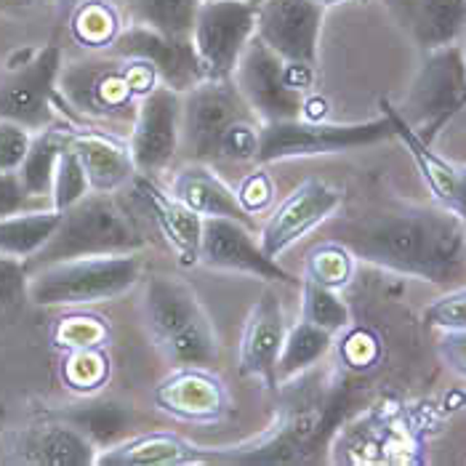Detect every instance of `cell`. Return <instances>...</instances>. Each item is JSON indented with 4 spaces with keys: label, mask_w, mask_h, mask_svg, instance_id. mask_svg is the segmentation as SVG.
I'll return each mask as SVG.
<instances>
[{
    "label": "cell",
    "mask_w": 466,
    "mask_h": 466,
    "mask_svg": "<svg viewBox=\"0 0 466 466\" xmlns=\"http://www.w3.org/2000/svg\"><path fill=\"white\" fill-rule=\"evenodd\" d=\"M72 86H75L70 88L75 102L96 112L126 107V102L137 96L128 65L126 67L123 65H83L72 75Z\"/></svg>",
    "instance_id": "cell-22"
},
{
    "label": "cell",
    "mask_w": 466,
    "mask_h": 466,
    "mask_svg": "<svg viewBox=\"0 0 466 466\" xmlns=\"http://www.w3.org/2000/svg\"><path fill=\"white\" fill-rule=\"evenodd\" d=\"M70 424L83 431L91 442H112L131 427V413L123 405H86L70 413Z\"/></svg>",
    "instance_id": "cell-29"
},
{
    "label": "cell",
    "mask_w": 466,
    "mask_h": 466,
    "mask_svg": "<svg viewBox=\"0 0 466 466\" xmlns=\"http://www.w3.org/2000/svg\"><path fill=\"white\" fill-rule=\"evenodd\" d=\"M355 258L431 286L466 283V221L445 206H405L339 221L333 238Z\"/></svg>",
    "instance_id": "cell-1"
},
{
    "label": "cell",
    "mask_w": 466,
    "mask_h": 466,
    "mask_svg": "<svg viewBox=\"0 0 466 466\" xmlns=\"http://www.w3.org/2000/svg\"><path fill=\"white\" fill-rule=\"evenodd\" d=\"M72 30L86 46H109L112 37L120 33V22L107 0H91L75 8Z\"/></svg>",
    "instance_id": "cell-31"
},
{
    "label": "cell",
    "mask_w": 466,
    "mask_h": 466,
    "mask_svg": "<svg viewBox=\"0 0 466 466\" xmlns=\"http://www.w3.org/2000/svg\"><path fill=\"white\" fill-rule=\"evenodd\" d=\"M142 235L134 224V216L102 195H86L67 211H62L59 227L51 240L33 256L35 267L83 258V256H109V253H134L142 248Z\"/></svg>",
    "instance_id": "cell-3"
},
{
    "label": "cell",
    "mask_w": 466,
    "mask_h": 466,
    "mask_svg": "<svg viewBox=\"0 0 466 466\" xmlns=\"http://www.w3.org/2000/svg\"><path fill=\"white\" fill-rule=\"evenodd\" d=\"M25 290H27V280H25V267L19 264V258L0 256V307L14 304Z\"/></svg>",
    "instance_id": "cell-37"
},
{
    "label": "cell",
    "mask_w": 466,
    "mask_h": 466,
    "mask_svg": "<svg viewBox=\"0 0 466 466\" xmlns=\"http://www.w3.org/2000/svg\"><path fill=\"white\" fill-rule=\"evenodd\" d=\"M437 352L453 373L466 379V330H445Z\"/></svg>",
    "instance_id": "cell-38"
},
{
    "label": "cell",
    "mask_w": 466,
    "mask_h": 466,
    "mask_svg": "<svg viewBox=\"0 0 466 466\" xmlns=\"http://www.w3.org/2000/svg\"><path fill=\"white\" fill-rule=\"evenodd\" d=\"M325 8L312 0H258L256 37L286 65L315 67Z\"/></svg>",
    "instance_id": "cell-9"
},
{
    "label": "cell",
    "mask_w": 466,
    "mask_h": 466,
    "mask_svg": "<svg viewBox=\"0 0 466 466\" xmlns=\"http://www.w3.org/2000/svg\"><path fill=\"white\" fill-rule=\"evenodd\" d=\"M62 70V51L46 46L5 83H0V120H14L25 128H40L51 120L54 86Z\"/></svg>",
    "instance_id": "cell-15"
},
{
    "label": "cell",
    "mask_w": 466,
    "mask_h": 466,
    "mask_svg": "<svg viewBox=\"0 0 466 466\" xmlns=\"http://www.w3.org/2000/svg\"><path fill=\"white\" fill-rule=\"evenodd\" d=\"M157 400L181 416H211L221 408V392L211 379H203L198 373H184L179 379L168 381Z\"/></svg>",
    "instance_id": "cell-27"
},
{
    "label": "cell",
    "mask_w": 466,
    "mask_h": 466,
    "mask_svg": "<svg viewBox=\"0 0 466 466\" xmlns=\"http://www.w3.org/2000/svg\"><path fill=\"white\" fill-rule=\"evenodd\" d=\"M67 139L70 137H65L62 131H43L40 137L30 142V149H27V155L16 171L30 198L51 195L56 163H59V155H62Z\"/></svg>",
    "instance_id": "cell-26"
},
{
    "label": "cell",
    "mask_w": 466,
    "mask_h": 466,
    "mask_svg": "<svg viewBox=\"0 0 466 466\" xmlns=\"http://www.w3.org/2000/svg\"><path fill=\"white\" fill-rule=\"evenodd\" d=\"M246 105L264 123L304 115V94L286 80V62L253 35L232 75Z\"/></svg>",
    "instance_id": "cell-10"
},
{
    "label": "cell",
    "mask_w": 466,
    "mask_h": 466,
    "mask_svg": "<svg viewBox=\"0 0 466 466\" xmlns=\"http://www.w3.org/2000/svg\"><path fill=\"white\" fill-rule=\"evenodd\" d=\"M258 0H203L192 25V46L206 77H232L256 35Z\"/></svg>",
    "instance_id": "cell-8"
},
{
    "label": "cell",
    "mask_w": 466,
    "mask_h": 466,
    "mask_svg": "<svg viewBox=\"0 0 466 466\" xmlns=\"http://www.w3.org/2000/svg\"><path fill=\"white\" fill-rule=\"evenodd\" d=\"M424 323L440 330H466V288H453L434 299L424 309Z\"/></svg>",
    "instance_id": "cell-34"
},
{
    "label": "cell",
    "mask_w": 466,
    "mask_h": 466,
    "mask_svg": "<svg viewBox=\"0 0 466 466\" xmlns=\"http://www.w3.org/2000/svg\"><path fill=\"white\" fill-rule=\"evenodd\" d=\"M181 147V94L168 86H155L139 102L131 137V157L137 171L160 174Z\"/></svg>",
    "instance_id": "cell-12"
},
{
    "label": "cell",
    "mask_w": 466,
    "mask_h": 466,
    "mask_svg": "<svg viewBox=\"0 0 466 466\" xmlns=\"http://www.w3.org/2000/svg\"><path fill=\"white\" fill-rule=\"evenodd\" d=\"M91 189L88 177L83 171L80 157L75 155V149L70 147V139L65 144L59 163H56V174H54V187H51V200L56 211H67L70 206H75L77 200L86 198V192Z\"/></svg>",
    "instance_id": "cell-33"
},
{
    "label": "cell",
    "mask_w": 466,
    "mask_h": 466,
    "mask_svg": "<svg viewBox=\"0 0 466 466\" xmlns=\"http://www.w3.org/2000/svg\"><path fill=\"white\" fill-rule=\"evenodd\" d=\"M14 461L40 466H86L94 464V442L75 427H35L16 437Z\"/></svg>",
    "instance_id": "cell-18"
},
{
    "label": "cell",
    "mask_w": 466,
    "mask_h": 466,
    "mask_svg": "<svg viewBox=\"0 0 466 466\" xmlns=\"http://www.w3.org/2000/svg\"><path fill=\"white\" fill-rule=\"evenodd\" d=\"M330 344H333V333H328L323 328L307 320L293 325L286 333V341L278 358V381H288V379L307 373L312 365H318L328 355Z\"/></svg>",
    "instance_id": "cell-24"
},
{
    "label": "cell",
    "mask_w": 466,
    "mask_h": 466,
    "mask_svg": "<svg viewBox=\"0 0 466 466\" xmlns=\"http://www.w3.org/2000/svg\"><path fill=\"white\" fill-rule=\"evenodd\" d=\"M198 261L214 269L256 275L264 280H278V283L293 280L283 267H278L275 258L261 251V243L253 240L246 224L224 216L203 218Z\"/></svg>",
    "instance_id": "cell-14"
},
{
    "label": "cell",
    "mask_w": 466,
    "mask_h": 466,
    "mask_svg": "<svg viewBox=\"0 0 466 466\" xmlns=\"http://www.w3.org/2000/svg\"><path fill=\"white\" fill-rule=\"evenodd\" d=\"M203 0H126L131 25L171 37H189Z\"/></svg>",
    "instance_id": "cell-25"
},
{
    "label": "cell",
    "mask_w": 466,
    "mask_h": 466,
    "mask_svg": "<svg viewBox=\"0 0 466 466\" xmlns=\"http://www.w3.org/2000/svg\"><path fill=\"white\" fill-rule=\"evenodd\" d=\"M466 107V51L451 43L424 51V62L416 72L400 115L405 123L431 144L445 123Z\"/></svg>",
    "instance_id": "cell-5"
},
{
    "label": "cell",
    "mask_w": 466,
    "mask_h": 466,
    "mask_svg": "<svg viewBox=\"0 0 466 466\" xmlns=\"http://www.w3.org/2000/svg\"><path fill=\"white\" fill-rule=\"evenodd\" d=\"M253 117L243 94L232 77H206L181 99V144L195 160H218V149L227 131Z\"/></svg>",
    "instance_id": "cell-7"
},
{
    "label": "cell",
    "mask_w": 466,
    "mask_h": 466,
    "mask_svg": "<svg viewBox=\"0 0 466 466\" xmlns=\"http://www.w3.org/2000/svg\"><path fill=\"white\" fill-rule=\"evenodd\" d=\"M70 147L83 163L91 189L96 192H112L123 187L137 171L131 149L105 134H75L70 137Z\"/></svg>",
    "instance_id": "cell-19"
},
{
    "label": "cell",
    "mask_w": 466,
    "mask_h": 466,
    "mask_svg": "<svg viewBox=\"0 0 466 466\" xmlns=\"http://www.w3.org/2000/svg\"><path fill=\"white\" fill-rule=\"evenodd\" d=\"M304 320L328 333H339L352 323V312L344 304V299L336 293V288L320 286L307 280L304 283Z\"/></svg>",
    "instance_id": "cell-30"
},
{
    "label": "cell",
    "mask_w": 466,
    "mask_h": 466,
    "mask_svg": "<svg viewBox=\"0 0 466 466\" xmlns=\"http://www.w3.org/2000/svg\"><path fill=\"white\" fill-rule=\"evenodd\" d=\"M139 192L147 200L149 211L157 216V224H160L163 235L168 238V243L179 251L181 261L192 264L198 258V248H200L203 218L192 208H187L179 198L163 195L155 184H149L147 179H139Z\"/></svg>",
    "instance_id": "cell-21"
},
{
    "label": "cell",
    "mask_w": 466,
    "mask_h": 466,
    "mask_svg": "<svg viewBox=\"0 0 466 466\" xmlns=\"http://www.w3.org/2000/svg\"><path fill=\"white\" fill-rule=\"evenodd\" d=\"M381 5L421 51L459 43L466 30V0H381Z\"/></svg>",
    "instance_id": "cell-17"
},
{
    "label": "cell",
    "mask_w": 466,
    "mask_h": 466,
    "mask_svg": "<svg viewBox=\"0 0 466 466\" xmlns=\"http://www.w3.org/2000/svg\"><path fill=\"white\" fill-rule=\"evenodd\" d=\"M33 0H0V8H22V5H30Z\"/></svg>",
    "instance_id": "cell-40"
},
{
    "label": "cell",
    "mask_w": 466,
    "mask_h": 466,
    "mask_svg": "<svg viewBox=\"0 0 466 466\" xmlns=\"http://www.w3.org/2000/svg\"><path fill=\"white\" fill-rule=\"evenodd\" d=\"M352 269H355V256L336 240H328L323 246H318L309 253V261H307L309 280L320 283V286L336 288V290L350 283Z\"/></svg>",
    "instance_id": "cell-32"
},
{
    "label": "cell",
    "mask_w": 466,
    "mask_h": 466,
    "mask_svg": "<svg viewBox=\"0 0 466 466\" xmlns=\"http://www.w3.org/2000/svg\"><path fill=\"white\" fill-rule=\"evenodd\" d=\"M62 211H19L0 218V256L33 258L56 232Z\"/></svg>",
    "instance_id": "cell-23"
},
{
    "label": "cell",
    "mask_w": 466,
    "mask_h": 466,
    "mask_svg": "<svg viewBox=\"0 0 466 466\" xmlns=\"http://www.w3.org/2000/svg\"><path fill=\"white\" fill-rule=\"evenodd\" d=\"M312 3H318V5L328 8V5H339V3H347V0H312Z\"/></svg>",
    "instance_id": "cell-41"
},
{
    "label": "cell",
    "mask_w": 466,
    "mask_h": 466,
    "mask_svg": "<svg viewBox=\"0 0 466 466\" xmlns=\"http://www.w3.org/2000/svg\"><path fill=\"white\" fill-rule=\"evenodd\" d=\"M192 451L168 434H147L137 442H128L117 451L99 459V464L123 466H160V464H187Z\"/></svg>",
    "instance_id": "cell-28"
},
{
    "label": "cell",
    "mask_w": 466,
    "mask_h": 466,
    "mask_svg": "<svg viewBox=\"0 0 466 466\" xmlns=\"http://www.w3.org/2000/svg\"><path fill=\"white\" fill-rule=\"evenodd\" d=\"M286 318L280 299L267 290L251 309L240 339V373L278 387V358L286 341Z\"/></svg>",
    "instance_id": "cell-16"
},
{
    "label": "cell",
    "mask_w": 466,
    "mask_h": 466,
    "mask_svg": "<svg viewBox=\"0 0 466 466\" xmlns=\"http://www.w3.org/2000/svg\"><path fill=\"white\" fill-rule=\"evenodd\" d=\"M27 189L16 171H0V218L19 214L27 208Z\"/></svg>",
    "instance_id": "cell-36"
},
{
    "label": "cell",
    "mask_w": 466,
    "mask_h": 466,
    "mask_svg": "<svg viewBox=\"0 0 466 466\" xmlns=\"http://www.w3.org/2000/svg\"><path fill=\"white\" fill-rule=\"evenodd\" d=\"M344 195L339 187L323 179H309L299 184L286 200L269 216L261 232V251L269 258H278L293 243H299L307 232L320 227L325 218L336 214Z\"/></svg>",
    "instance_id": "cell-13"
},
{
    "label": "cell",
    "mask_w": 466,
    "mask_h": 466,
    "mask_svg": "<svg viewBox=\"0 0 466 466\" xmlns=\"http://www.w3.org/2000/svg\"><path fill=\"white\" fill-rule=\"evenodd\" d=\"M174 198H179L187 208L200 218L224 216L251 227V211L240 203L238 192H232L224 181L208 168H187L174 181Z\"/></svg>",
    "instance_id": "cell-20"
},
{
    "label": "cell",
    "mask_w": 466,
    "mask_h": 466,
    "mask_svg": "<svg viewBox=\"0 0 466 466\" xmlns=\"http://www.w3.org/2000/svg\"><path fill=\"white\" fill-rule=\"evenodd\" d=\"M144 318L166 358L181 368H200L216 360L214 325L195 290L177 278L157 275L144 288Z\"/></svg>",
    "instance_id": "cell-2"
},
{
    "label": "cell",
    "mask_w": 466,
    "mask_h": 466,
    "mask_svg": "<svg viewBox=\"0 0 466 466\" xmlns=\"http://www.w3.org/2000/svg\"><path fill=\"white\" fill-rule=\"evenodd\" d=\"M395 139V128L390 117L365 120V123H323L307 117L275 120L261 126L258 137V163H275L290 157H312V155H333L358 147Z\"/></svg>",
    "instance_id": "cell-6"
},
{
    "label": "cell",
    "mask_w": 466,
    "mask_h": 466,
    "mask_svg": "<svg viewBox=\"0 0 466 466\" xmlns=\"http://www.w3.org/2000/svg\"><path fill=\"white\" fill-rule=\"evenodd\" d=\"M238 198H240V203L253 214V211H258V208H264V206L269 203V198H272V184H269V179H267L264 174H253V177H248V179L243 181Z\"/></svg>",
    "instance_id": "cell-39"
},
{
    "label": "cell",
    "mask_w": 466,
    "mask_h": 466,
    "mask_svg": "<svg viewBox=\"0 0 466 466\" xmlns=\"http://www.w3.org/2000/svg\"><path fill=\"white\" fill-rule=\"evenodd\" d=\"M464 51H466V46H464Z\"/></svg>",
    "instance_id": "cell-42"
},
{
    "label": "cell",
    "mask_w": 466,
    "mask_h": 466,
    "mask_svg": "<svg viewBox=\"0 0 466 466\" xmlns=\"http://www.w3.org/2000/svg\"><path fill=\"white\" fill-rule=\"evenodd\" d=\"M27 131L14 120H0V171H19L33 142Z\"/></svg>",
    "instance_id": "cell-35"
},
{
    "label": "cell",
    "mask_w": 466,
    "mask_h": 466,
    "mask_svg": "<svg viewBox=\"0 0 466 466\" xmlns=\"http://www.w3.org/2000/svg\"><path fill=\"white\" fill-rule=\"evenodd\" d=\"M109 51L120 59L149 65L160 86H168L179 94L206 80V67L192 46V37H171L142 25H128L112 37Z\"/></svg>",
    "instance_id": "cell-11"
},
{
    "label": "cell",
    "mask_w": 466,
    "mask_h": 466,
    "mask_svg": "<svg viewBox=\"0 0 466 466\" xmlns=\"http://www.w3.org/2000/svg\"><path fill=\"white\" fill-rule=\"evenodd\" d=\"M139 275L142 261L134 253L83 256L37 267L27 293L40 307H80L131 290Z\"/></svg>",
    "instance_id": "cell-4"
}]
</instances>
